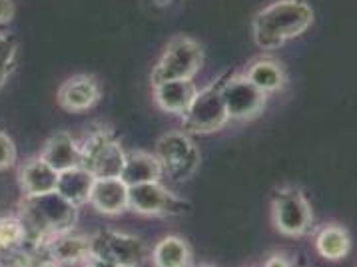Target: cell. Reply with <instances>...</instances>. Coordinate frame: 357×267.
Returning a JSON list of instances; mask_svg holds the SVG:
<instances>
[{
  "label": "cell",
  "mask_w": 357,
  "mask_h": 267,
  "mask_svg": "<svg viewBox=\"0 0 357 267\" xmlns=\"http://www.w3.org/2000/svg\"><path fill=\"white\" fill-rule=\"evenodd\" d=\"M26 231V245L38 250L46 239L74 231L78 224V208L54 192L40 196H26L20 211Z\"/></svg>",
  "instance_id": "1"
},
{
  "label": "cell",
  "mask_w": 357,
  "mask_h": 267,
  "mask_svg": "<svg viewBox=\"0 0 357 267\" xmlns=\"http://www.w3.org/2000/svg\"><path fill=\"white\" fill-rule=\"evenodd\" d=\"M314 24V10L303 0H278L261 8L254 18L252 32L259 48L273 50L298 38Z\"/></svg>",
  "instance_id": "2"
},
{
  "label": "cell",
  "mask_w": 357,
  "mask_h": 267,
  "mask_svg": "<svg viewBox=\"0 0 357 267\" xmlns=\"http://www.w3.org/2000/svg\"><path fill=\"white\" fill-rule=\"evenodd\" d=\"M204 48L196 38H190L186 34L174 36L166 44L162 56L152 70V84L162 80H176V78H190L202 70L204 66Z\"/></svg>",
  "instance_id": "3"
},
{
  "label": "cell",
  "mask_w": 357,
  "mask_h": 267,
  "mask_svg": "<svg viewBox=\"0 0 357 267\" xmlns=\"http://www.w3.org/2000/svg\"><path fill=\"white\" fill-rule=\"evenodd\" d=\"M144 257H146V243L136 236L102 229L94 238H90L88 261L92 264L132 267L142 264Z\"/></svg>",
  "instance_id": "4"
},
{
  "label": "cell",
  "mask_w": 357,
  "mask_h": 267,
  "mask_svg": "<svg viewBox=\"0 0 357 267\" xmlns=\"http://www.w3.org/2000/svg\"><path fill=\"white\" fill-rule=\"evenodd\" d=\"M162 176L172 182H186L200 168L202 155L198 146L184 132H168L156 144V154Z\"/></svg>",
  "instance_id": "5"
},
{
  "label": "cell",
  "mask_w": 357,
  "mask_h": 267,
  "mask_svg": "<svg viewBox=\"0 0 357 267\" xmlns=\"http://www.w3.org/2000/svg\"><path fill=\"white\" fill-rule=\"evenodd\" d=\"M126 152L108 132H94L80 146V166L94 178H120Z\"/></svg>",
  "instance_id": "6"
},
{
  "label": "cell",
  "mask_w": 357,
  "mask_h": 267,
  "mask_svg": "<svg viewBox=\"0 0 357 267\" xmlns=\"http://www.w3.org/2000/svg\"><path fill=\"white\" fill-rule=\"evenodd\" d=\"M273 227L287 238H303L314 225V210L300 190L286 188L272 201Z\"/></svg>",
  "instance_id": "7"
},
{
  "label": "cell",
  "mask_w": 357,
  "mask_h": 267,
  "mask_svg": "<svg viewBox=\"0 0 357 267\" xmlns=\"http://www.w3.org/2000/svg\"><path fill=\"white\" fill-rule=\"evenodd\" d=\"M228 110L220 92V84L198 90L190 108L182 114L184 130L190 134H214L228 124Z\"/></svg>",
  "instance_id": "8"
},
{
  "label": "cell",
  "mask_w": 357,
  "mask_h": 267,
  "mask_svg": "<svg viewBox=\"0 0 357 267\" xmlns=\"http://www.w3.org/2000/svg\"><path fill=\"white\" fill-rule=\"evenodd\" d=\"M220 92L226 104L229 120L248 122L254 120L266 108L268 94L261 92L256 84H252L245 74H236L220 84Z\"/></svg>",
  "instance_id": "9"
},
{
  "label": "cell",
  "mask_w": 357,
  "mask_h": 267,
  "mask_svg": "<svg viewBox=\"0 0 357 267\" xmlns=\"http://www.w3.org/2000/svg\"><path fill=\"white\" fill-rule=\"evenodd\" d=\"M128 210L142 215H174L188 211V204L160 182H146L128 185Z\"/></svg>",
  "instance_id": "10"
},
{
  "label": "cell",
  "mask_w": 357,
  "mask_h": 267,
  "mask_svg": "<svg viewBox=\"0 0 357 267\" xmlns=\"http://www.w3.org/2000/svg\"><path fill=\"white\" fill-rule=\"evenodd\" d=\"M100 100V86L90 74H76L58 88V104L72 114L88 112Z\"/></svg>",
  "instance_id": "11"
},
{
  "label": "cell",
  "mask_w": 357,
  "mask_h": 267,
  "mask_svg": "<svg viewBox=\"0 0 357 267\" xmlns=\"http://www.w3.org/2000/svg\"><path fill=\"white\" fill-rule=\"evenodd\" d=\"M90 238L76 236L74 231L46 239L40 245V257L46 264H78L88 261Z\"/></svg>",
  "instance_id": "12"
},
{
  "label": "cell",
  "mask_w": 357,
  "mask_h": 267,
  "mask_svg": "<svg viewBox=\"0 0 357 267\" xmlns=\"http://www.w3.org/2000/svg\"><path fill=\"white\" fill-rule=\"evenodd\" d=\"M154 86V102L162 112L182 116L190 108L192 100L196 98L198 88L190 78L162 80Z\"/></svg>",
  "instance_id": "13"
},
{
  "label": "cell",
  "mask_w": 357,
  "mask_h": 267,
  "mask_svg": "<svg viewBox=\"0 0 357 267\" xmlns=\"http://www.w3.org/2000/svg\"><path fill=\"white\" fill-rule=\"evenodd\" d=\"M88 204L106 215L124 213L128 210V185L120 178H96Z\"/></svg>",
  "instance_id": "14"
},
{
  "label": "cell",
  "mask_w": 357,
  "mask_h": 267,
  "mask_svg": "<svg viewBox=\"0 0 357 267\" xmlns=\"http://www.w3.org/2000/svg\"><path fill=\"white\" fill-rule=\"evenodd\" d=\"M58 171L50 168L43 158L29 160L22 168L18 169V183L26 196H40L56 190Z\"/></svg>",
  "instance_id": "15"
},
{
  "label": "cell",
  "mask_w": 357,
  "mask_h": 267,
  "mask_svg": "<svg viewBox=\"0 0 357 267\" xmlns=\"http://www.w3.org/2000/svg\"><path fill=\"white\" fill-rule=\"evenodd\" d=\"M40 158L56 171L80 166V146L68 132H56L44 144Z\"/></svg>",
  "instance_id": "16"
},
{
  "label": "cell",
  "mask_w": 357,
  "mask_h": 267,
  "mask_svg": "<svg viewBox=\"0 0 357 267\" xmlns=\"http://www.w3.org/2000/svg\"><path fill=\"white\" fill-rule=\"evenodd\" d=\"M94 180L96 178L88 169L82 168V166L64 169V171H58L56 192L64 199H68L70 204H74L76 208H80V206L88 204Z\"/></svg>",
  "instance_id": "17"
},
{
  "label": "cell",
  "mask_w": 357,
  "mask_h": 267,
  "mask_svg": "<svg viewBox=\"0 0 357 267\" xmlns=\"http://www.w3.org/2000/svg\"><path fill=\"white\" fill-rule=\"evenodd\" d=\"M243 74H245V78H248L252 84H256L257 88H259L261 92H266V94L280 92L287 82L284 66H282L275 58L270 56L256 58V60L248 66V70L243 72Z\"/></svg>",
  "instance_id": "18"
},
{
  "label": "cell",
  "mask_w": 357,
  "mask_h": 267,
  "mask_svg": "<svg viewBox=\"0 0 357 267\" xmlns=\"http://www.w3.org/2000/svg\"><path fill=\"white\" fill-rule=\"evenodd\" d=\"M120 180L126 185H136V183L160 182L162 180V168L154 154L148 152H130L126 154L124 168L120 171Z\"/></svg>",
  "instance_id": "19"
},
{
  "label": "cell",
  "mask_w": 357,
  "mask_h": 267,
  "mask_svg": "<svg viewBox=\"0 0 357 267\" xmlns=\"http://www.w3.org/2000/svg\"><path fill=\"white\" fill-rule=\"evenodd\" d=\"M315 250L321 257H326L329 261H340L343 257H347V253L351 250V238H349L345 227L337 224H329L317 231Z\"/></svg>",
  "instance_id": "20"
},
{
  "label": "cell",
  "mask_w": 357,
  "mask_h": 267,
  "mask_svg": "<svg viewBox=\"0 0 357 267\" xmlns=\"http://www.w3.org/2000/svg\"><path fill=\"white\" fill-rule=\"evenodd\" d=\"M190 245L178 236H168L158 241L152 252V261L158 267H184L190 264Z\"/></svg>",
  "instance_id": "21"
},
{
  "label": "cell",
  "mask_w": 357,
  "mask_h": 267,
  "mask_svg": "<svg viewBox=\"0 0 357 267\" xmlns=\"http://www.w3.org/2000/svg\"><path fill=\"white\" fill-rule=\"evenodd\" d=\"M24 241H26V231L20 218H13V215L0 218V253L26 245Z\"/></svg>",
  "instance_id": "22"
},
{
  "label": "cell",
  "mask_w": 357,
  "mask_h": 267,
  "mask_svg": "<svg viewBox=\"0 0 357 267\" xmlns=\"http://www.w3.org/2000/svg\"><path fill=\"white\" fill-rule=\"evenodd\" d=\"M16 58H18V44L13 36L0 32V90L4 88L8 76L16 68Z\"/></svg>",
  "instance_id": "23"
},
{
  "label": "cell",
  "mask_w": 357,
  "mask_h": 267,
  "mask_svg": "<svg viewBox=\"0 0 357 267\" xmlns=\"http://www.w3.org/2000/svg\"><path fill=\"white\" fill-rule=\"evenodd\" d=\"M18 158V150H16L13 138L0 130V171H6L16 164Z\"/></svg>",
  "instance_id": "24"
},
{
  "label": "cell",
  "mask_w": 357,
  "mask_h": 267,
  "mask_svg": "<svg viewBox=\"0 0 357 267\" xmlns=\"http://www.w3.org/2000/svg\"><path fill=\"white\" fill-rule=\"evenodd\" d=\"M15 13H16V6L13 0H0V26H4V24L13 22Z\"/></svg>",
  "instance_id": "25"
},
{
  "label": "cell",
  "mask_w": 357,
  "mask_h": 267,
  "mask_svg": "<svg viewBox=\"0 0 357 267\" xmlns=\"http://www.w3.org/2000/svg\"><path fill=\"white\" fill-rule=\"evenodd\" d=\"M289 264H291V261L287 259L286 255H282V253H273V255H270V257L264 261V266H270V267H275V266L287 267Z\"/></svg>",
  "instance_id": "26"
}]
</instances>
